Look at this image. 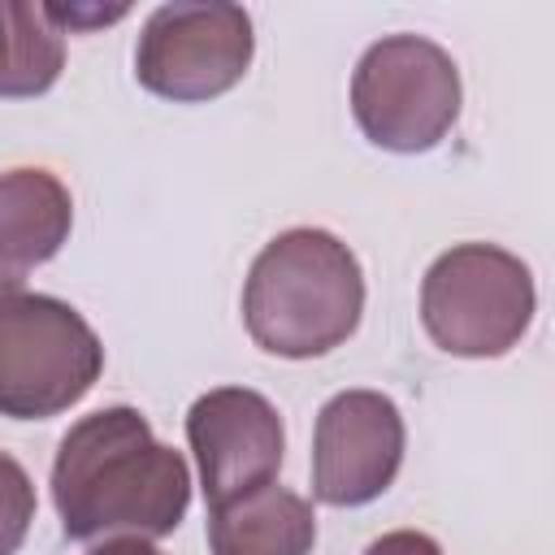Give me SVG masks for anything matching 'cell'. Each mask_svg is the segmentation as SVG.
<instances>
[{"label": "cell", "mask_w": 555, "mask_h": 555, "mask_svg": "<svg viewBox=\"0 0 555 555\" xmlns=\"http://www.w3.org/2000/svg\"><path fill=\"white\" fill-rule=\"evenodd\" d=\"M65 69V30L48 4L0 0V95H43Z\"/></svg>", "instance_id": "cell-11"}, {"label": "cell", "mask_w": 555, "mask_h": 555, "mask_svg": "<svg viewBox=\"0 0 555 555\" xmlns=\"http://www.w3.org/2000/svg\"><path fill=\"white\" fill-rule=\"evenodd\" d=\"M74 225V199L65 182L48 169L0 173V295L22 291V282L48 264Z\"/></svg>", "instance_id": "cell-9"}, {"label": "cell", "mask_w": 555, "mask_h": 555, "mask_svg": "<svg viewBox=\"0 0 555 555\" xmlns=\"http://www.w3.org/2000/svg\"><path fill=\"white\" fill-rule=\"evenodd\" d=\"M317 516L312 503L278 481L208 507L212 555H312Z\"/></svg>", "instance_id": "cell-10"}, {"label": "cell", "mask_w": 555, "mask_h": 555, "mask_svg": "<svg viewBox=\"0 0 555 555\" xmlns=\"http://www.w3.org/2000/svg\"><path fill=\"white\" fill-rule=\"evenodd\" d=\"M186 442L199 464L208 507L269 486L282 468L286 429L278 408L247 386H217L186 412Z\"/></svg>", "instance_id": "cell-8"}, {"label": "cell", "mask_w": 555, "mask_h": 555, "mask_svg": "<svg viewBox=\"0 0 555 555\" xmlns=\"http://www.w3.org/2000/svg\"><path fill=\"white\" fill-rule=\"evenodd\" d=\"M538 308L533 273L494 243H460L442 251L421 282L425 334L464 360L507 356Z\"/></svg>", "instance_id": "cell-4"}, {"label": "cell", "mask_w": 555, "mask_h": 555, "mask_svg": "<svg viewBox=\"0 0 555 555\" xmlns=\"http://www.w3.org/2000/svg\"><path fill=\"white\" fill-rule=\"evenodd\" d=\"M256 52L251 17L238 4H160L139 35L134 78L173 104H199L243 82Z\"/></svg>", "instance_id": "cell-6"}, {"label": "cell", "mask_w": 555, "mask_h": 555, "mask_svg": "<svg viewBox=\"0 0 555 555\" xmlns=\"http://www.w3.org/2000/svg\"><path fill=\"white\" fill-rule=\"evenodd\" d=\"M364 312L356 251L317 225H295L260 247L243 282V321L260 351L312 360L343 347Z\"/></svg>", "instance_id": "cell-2"}, {"label": "cell", "mask_w": 555, "mask_h": 555, "mask_svg": "<svg viewBox=\"0 0 555 555\" xmlns=\"http://www.w3.org/2000/svg\"><path fill=\"white\" fill-rule=\"evenodd\" d=\"M351 113L386 152H429L460 117V69L425 35L377 39L351 74Z\"/></svg>", "instance_id": "cell-5"}, {"label": "cell", "mask_w": 555, "mask_h": 555, "mask_svg": "<svg viewBox=\"0 0 555 555\" xmlns=\"http://www.w3.org/2000/svg\"><path fill=\"white\" fill-rule=\"evenodd\" d=\"M35 520V486L30 473L0 451V555H17V546L26 542Z\"/></svg>", "instance_id": "cell-12"}, {"label": "cell", "mask_w": 555, "mask_h": 555, "mask_svg": "<svg viewBox=\"0 0 555 555\" xmlns=\"http://www.w3.org/2000/svg\"><path fill=\"white\" fill-rule=\"evenodd\" d=\"M87 555H165V551H156L147 538H104Z\"/></svg>", "instance_id": "cell-14"}, {"label": "cell", "mask_w": 555, "mask_h": 555, "mask_svg": "<svg viewBox=\"0 0 555 555\" xmlns=\"http://www.w3.org/2000/svg\"><path fill=\"white\" fill-rule=\"evenodd\" d=\"M104 347L78 308L52 295H0V416L48 421L100 382Z\"/></svg>", "instance_id": "cell-3"}, {"label": "cell", "mask_w": 555, "mask_h": 555, "mask_svg": "<svg viewBox=\"0 0 555 555\" xmlns=\"http://www.w3.org/2000/svg\"><path fill=\"white\" fill-rule=\"evenodd\" d=\"M403 412L382 390H343L317 412L312 494L330 507H364L390 490L403 464Z\"/></svg>", "instance_id": "cell-7"}, {"label": "cell", "mask_w": 555, "mask_h": 555, "mask_svg": "<svg viewBox=\"0 0 555 555\" xmlns=\"http://www.w3.org/2000/svg\"><path fill=\"white\" fill-rule=\"evenodd\" d=\"M52 503L65 538H165L191 507L182 451L156 442L139 408H100L69 425L52 460Z\"/></svg>", "instance_id": "cell-1"}, {"label": "cell", "mask_w": 555, "mask_h": 555, "mask_svg": "<svg viewBox=\"0 0 555 555\" xmlns=\"http://www.w3.org/2000/svg\"><path fill=\"white\" fill-rule=\"evenodd\" d=\"M364 555H442V546L421 529H390L364 546Z\"/></svg>", "instance_id": "cell-13"}]
</instances>
